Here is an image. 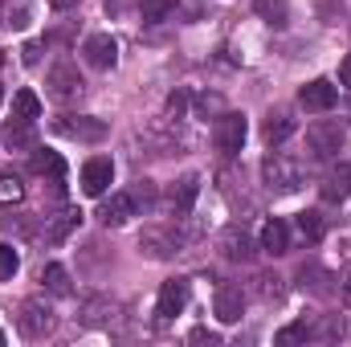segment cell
<instances>
[{
	"label": "cell",
	"instance_id": "cell-1",
	"mask_svg": "<svg viewBox=\"0 0 351 347\" xmlns=\"http://www.w3.org/2000/svg\"><path fill=\"white\" fill-rule=\"evenodd\" d=\"M53 323H58V315H53V307H49L45 298H25V302H21L16 327H21L25 339H45V335L53 331Z\"/></svg>",
	"mask_w": 351,
	"mask_h": 347
},
{
	"label": "cell",
	"instance_id": "cell-39",
	"mask_svg": "<svg viewBox=\"0 0 351 347\" xmlns=\"http://www.w3.org/2000/svg\"><path fill=\"white\" fill-rule=\"evenodd\" d=\"M339 290H343V302L351 307V270L343 274V282H339Z\"/></svg>",
	"mask_w": 351,
	"mask_h": 347
},
{
	"label": "cell",
	"instance_id": "cell-43",
	"mask_svg": "<svg viewBox=\"0 0 351 347\" xmlns=\"http://www.w3.org/2000/svg\"><path fill=\"white\" fill-rule=\"evenodd\" d=\"M0 62H4V53H0Z\"/></svg>",
	"mask_w": 351,
	"mask_h": 347
},
{
	"label": "cell",
	"instance_id": "cell-21",
	"mask_svg": "<svg viewBox=\"0 0 351 347\" xmlns=\"http://www.w3.org/2000/svg\"><path fill=\"white\" fill-rule=\"evenodd\" d=\"M262 135H265V143H269V147H278V143H286V139L294 135V119H290L286 110H274V115L265 119Z\"/></svg>",
	"mask_w": 351,
	"mask_h": 347
},
{
	"label": "cell",
	"instance_id": "cell-7",
	"mask_svg": "<svg viewBox=\"0 0 351 347\" xmlns=\"http://www.w3.org/2000/svg\"><path fill=\"white\" fill-rule=\"evenodd\" d=\"M135 213H139V204H135L131 192H110V196L102 200V208H98V221H102L106 229H119V225H127Z\"/></svg>",
	"mask_w": 351,
	"mask_h": 347
},
{
	"label": "cell",
	"instance_id": "cell-29",
	"mask_svg": "<svg viewBox=\"0 0 351 347\" xmlns=\"http://www.w3.org/2000/svg\"><path fill=\"white\" fill-rule=\"evenodd\" d=\"M114 319V302H106V298H90L86 302V323H110Z\"/></svg>",
	"mask_w": 351,
	"mask_h": 347
},
{
	"label": "cell",
	"instance_id": "cell-20",
	"mask_svg": "<svg viewBox=\"0 0 351 347\" xmlns=\"http://www.w3.org/2000/svg\"><path fill=\"white\" fill-rule=\"evenodd\" d=\"M41 119V98L33 90H16L12 94V123H37Z\"/></svg>",
	"mask_w": 351,
	"mask_h": 347
},
{
	"label": "cell",
	"instance_id": "cell-5",
	"mask_svg": "<svg viewBox=\"0 0 351 347\" xmlns=\"http://www.w3.org/2000/svg\"><path fill=\"white\" fill-rule=\"evenodd\" d=\"M49 94L62 98V102H70V98L82 94V74H78V66L70 58H62V62L49 66Z\"/></svg>",
	"mask_w": 351,
	"mask_h": 347
},
{
	"label": "cell",
	"instance_id": "cell-17",
	"mask_svg": "<svg viewBox=\"0 0 351 347\" xmlns=\"http://www.w3.org/2000/svg\"><path fill=\"white\" fill-rule=\"evenodd\" d=\"M319 192H323V200H331V204L348 200L351 196V164H335V168H327L323 184H319Z\"/></svg>",
	"mask_w": 351,
	"mask_h": 347
},
{
	"label": "cell",
	"instance_id": "cell-30",
	"mask_svg": "<svg viewBox=\"0 0 351 347\" xmlns=\"http://www.w3.org/2000/svg\"><path fill=\"white\" fill-rule=\"evenodd\" d=\"M302 339H315V335H311V327H306V319H302V323H294V327H282V331L274 335V344H278V347L302 344Z\"/></svg>",
	"mask_w": 351,
	"mask_h": 347
},
{
	"label": "cell",
	"instance_id": "cell-26",
	"mask_svg": "<svg viewBox=\"0 0 351 347\" xmlns=\"http://www.w3.org/2000/svg\"><path fill=\"white\" fill-rule=\"evenodd\" d=\"M172 12H176V0H143V4H139L143 25H164Z\"/></svg>",
	"mask_w": 351,
	"mask_h": 347
},
{
	"label": "cell",
	"instance_id": "cell-24",
	"mask_svg": "<svg viewBox=\"0 0 351 347\" xmlns=\"http://www.w3.org/2000/svg\"><path fill=\"white\" fill-rule=\"evenodd\" d=\"M41 282H45V290L49 294H58V298H70L74 294V282H70V274H66V265H45V274H41Z\"/></svg>",
	"mask_w": 351,
	"mask_h": 347
},
{
	"label": "cell",
	"instance_id": "cell-3",
	"mask_svg": "<svg viewBox=\"0 0 351 347\" xmlns=\"http://www.w3.org/2000/svg\"><path fill=\"white\" fill-rule=\"evenodd\" d=\"M306 143H311V156H315V160H331V156L343 152L348 131H343L339 123H331V119H319V123L306 127Z\"/></svg>",
	"mask_w": 351,
	"mask_h": 347
},
{
	"label": "cell",
	"instance_id": "cell-23",
	"mask_svg": "<svg viewBox=\"0 0 351 347\" xmlns=\"http://www.w3.org/2000/svg\"><path fill=\"white\" fill-rule=\"evenodd\" d=\"M82 221V213H74V208H66V213H58V217H49V225H45V241H66L70 237V229Z\"/></svg>",
	"mask_w": 351,
	"mask_h": 347
},
{
	"label": "cell",
	"instance_id": "cell-36",
	"mask_svg": "<svg viewBox=\"0 0 351 347\" xmlns=\"http://www.w3.org/2000/svg\"><path fill=\"white\" fill-rule=\"evenodd\" d=\"M41 62V41H29L25 45V66H37Z\"/></svg>",
	"mask_w": 351,
	"mask_h": 347
},
{
	"label": "cell",
	"instance_id": "cell-28",
	"mask_svg": "<svg viewBox=\"0 0 351 347\" xmlns=\"http://www.w3.org/2000/svg\"><path fill=\"white\" fill-rule=\"evenodd\" d=\"M25 200V184L16 172H0V204H16Z\"/></svg>",
	"mask_w": 351,
	"mask_h": 347
},
{
	"label": "cell",
	"instance_id": "cell-33",
	"mask_svg": "<svg viewBox=\"0 0 351 347\" xmlns=\"http://www.w3.org/2000/svg\"><path fill=\"white\" fill-rule=\"evenodd\" d=\"M184 110H188V94L176 90L172 98H168V119H184Z\"/></svg>",
	"mask_w": 351,
	"mask_h": 347
},
{
	"label": "cell",
	"instance_id": "cell-6",
	"mask_svg": "<svg viewBox=\"0 0 351 347\" xmlns=\"http://www.w3.org/2000/svg\"><path fill=\"white\" fill-rule=\"evenodd\" d=\"M180 233L176 229H164V225H152V229H143V237H139V250L147 254V258L156 261H168L172 254H180Z\"/></svg>",
	"mask_w": 351,
	"mask_h": 347
},
{
	"label": "cell",
	"instance_id": "cell-4",
	"mask_svg": "<svg viewBox=\"0 0 351 347\" xmlns=\"http://www.w3.org/2000/svg\"><path fill=\"white\" fill-rule=\"evenodd\" d=\"M245 135H250V123H245V115H237V110H225V115L217 119V127H213V143H217L221 156H237L241 143H245Z\"/></svg>",
	"mask_w": 351,
	"mask_h": 347
},
{
	"label": "cell",
	"instance_id": "cell-40",
	"mask_svg": "<svg viewBox=\"0 0 351 347\" xmlns=\"http://www.w3.org/2000/svg\"><path fill=\"white\" fill-rule=\"evenodd\" d=\"M49 4H53V8H74L78 0H49Z\"/></svg>",
	"mask_w": 351,
	"mask_h": 347
},
{
	"label": "cell",
	"instance_id": "cell-9",
	"mask_svg": "<svg viewBox=\"0 0 351 347\" xmlns=\"http://www.w3.org/2000/svg\"><path fill=\"white\" fill-rule=\"evenodd\" d=\"M82 58H86V66H94V70H110L119 62V45H114L110 33H90L86 45H82Z\"/></svg>",
	"mask_w": 351,
	"mask_h": 347
},
{
	"label": "cell",
	"instance_id": "cell-32",
	"mask_svg": "<svg viewBox=\"0 0 351 347\" xmlns=\"http://www.w3.org/2000/svg\"><path fill=\"white\" fill-rule=\"evenodd\" d=\"M16 265H21L16 250H12V246H0V282H4V278H12V274H16Z\"/></svg>",
	"mask_w": 351,
	"mask_h": 347
},
{
	"label": "cell",
	"instance_id": "cell-22",
	"mask_svg": "<svg viewBox=\"0 0 351 347\" xmlns=\"http://www.w3.org/2000/svg\"><path fill=\"white\" fill-rule=\"evenodd\" d=\"M4 143H8L12 152H33V147H37V131H33V123H8Z\"/></svg>",
	"mask_w": 351,
	"mask_h": 347
},
{
	"label": "cell",
	"instance_id": "cell-12",
	"mask_svg": "<svg viewBox=\"0 0 351 347\" xmlns=\"http://www.w3.org/2000/svg\"><path fill=\"white\" fill-rule=\"evenodd\" d=\"M58 131L70 135V139H78V143H98V139H106V123H102V119H74V115H66V119H58Z\"/></svg>",
	"mask_w": 351,
	"mask_h": 347
},
{
	"label": "cell",
	"instance_id": "cell-13",
	"mask_svg": "<svg viewBox=\"0 0 351 347\" xmlns=\"http://www.w3.org/2000/svg\"><path fill=\"white\" fill-rule=\"evenodd\" d=\"M184 307H188V282H180V278L164 282L160 286V298H156V315L160 319H176Z\"/></svg>",
	"mask_w": 351,
	"mask_h": 347
},
{
	"label": "cell",
	"instance_id": "cell-34",
	"mask_svg": "<svg viewBox=\"0 0 351 347\" xmlns=\"http://www.w3.org/2000/svg\"><path fill=\"white\" fill-rule=\"evenodd\" d=\"M258 282H262V298H278V294H282V286H278L282 278H278V274H262Z\"/></svg>",
	"mask_w": 351,
	"mask_h": 347
},
{
	"label": "cell",
	"instance_id": "cell-27",
	"mask_svg": "<svg viewBox=\"0 0 351 347\" xmlns=\"http://www.w3.org/2000/svg\"><path fill=\"white\" fill-rule=\"evenodd\" d=\"M0 25H4V29H25V25H29V4H25V0H16V4L4 0V4H0Z\"/></svg>",
	"mask_w": 351,
	"mask_h": 347
},
{
	"label": "cell",
	"instance_id": "cell-38",
	"mask_svg": "<svg viewBox=\"0 0 351 347\" xmlns=\"http://www.w3.org/2000/svg\"><path fill=\"white\" fill-rule=\"evenodd\" d=\"M339 86H351V53L339 62Z\"/></svg>",
	"mask_w": 351,
	"mask_h": 347
},
{
	"label": "cell",
	"instance_id": "cell-37",
	"mask_svg": "<svg viewBox=\"0 0 351 347\" xmlns=\"http://www.w3.org/2000/svg\"><path fill=\"white\" fill-rule=\"evenodd\" d=\"M131 196H135V204H139V200H143V204H152V196H156V188H152V184L143 180V184H139V188H135Z\"/></svg>",
	"mask_w": 351,
	"mask_h": 347
},
{
	"label": "cell",
	"instance_id": "cell-8",
	"mask_svg": "<svg viewBox=\"0 0 351 347\" xmlns=\"http://www.w3.org/2000/svg\"><path fill=\"white\" fill-rule=\"evenodd\" d=\"M213 311L221 323H237L245 315V290L237 282H221L217 286V298H213Z\"/></svg>",
	"mask_w": 351,
	"mask_h": 347
},
{
	"label": "cell",
	"instance_id": "cell-2",
	"mask_svg": "<svg viewBox=\"0 0 351 347\" xmlns=\"http://www.w3.org/2000/svg\"><path fill=\"white\" fill-rule=\"evenodd\" d=\"M262 180L269 192H278V196H286V192H298L302 188V168L294 164V160H286V156H265L262 164Z\"/></svg>",
	"mask_w": 351,
	"mask_h": 347
},
{
	"label": "cell",
	"instance_id": "cell-15",
	"mask_svg": "<svg viewBox=\"0 0 351 347\" xmlns=\"http://www.w3.org/2000/svg\"><path fill=\"white\" fill-rule=\"evenodd\" d=\"M221 250H225V258H229V261H250L262 246H254V237H250L241 225H229V229H225V237H221Z\"/></svg>",
	"mask_w": 351,
	"mask_h": 347
},
{
	"label": "cell",
	"instance_id": "cell-16",
	"mask_svg": "<svg viewBox=\"0 0 351 347\" xmlns=\"http://www.w3.org/2000/svg\"><path fill=\"white\" fill-rule=\"evenodd\" d=\"M33 172L45 176V180L62 192V184H66V160H62L58 152H49V147H33Z\"/></svg>",
	"mask_w": 351,
	"mask_h": 347
},
{
	"label": "cell",
	"instance_id": "cell-11",
	"mask_svg": "<svg viewBox=\"0 0 351 347\" xmlns=\"http://www.w3.org/2000/svg\"><path fill=\"white\" fill-rule=\"evenodd\" d=\"M196 196H200V176H180L172 184V192H168V208H172L176 221H184V217L192 213Z\"/></svg>",
	"mask_w": 351,
	"mask_h": 347
},
{
	"label": "cell",
	"instance_id": "cell-31",
	"mask_svg": "<svg viewBox=\"0 0 351 347\" xmlns=\"http://www.w3.org/2000/svg\"><path fill=\"white\" fill-rule=\"evenodd\" d=\"M258 12H262L274 29H282V25H286V4H282V0H258Z\"/></svg>",
	"mask_w": 351,
	"mask_h": 347
},
{
	"label": "cell",
	"instance_id": "cell-18",
	"mask_svg": "<svg viewBox=\"0 0 351 347\" xmlns=\"http://www.w3.org/2000/svg\"><path fill=\"white\" fill-rule=\"evenodd\" d=\"M258 246H262L269 258H282V254L290 250V229H286V221H278V217L265 221L262 225V241H258Z\"/></svg>",
	"mask_w": 351,
	"mask_h": 347
},
{
	"label": "cell",
	"instance_id": "cell-42",
	"mask_svg": "<svg viewBox=\"0 0 351 347\" xmlns=\"http://www.w3.org/2000/svg\"><path fill=\"white\" fill-rule=\"evenodd\" d=\"M0 102H4V90H0Z\"/></svg>",
	"mask_w": 351,
	"mask_h": 347
},
{
	"label": "cell",
	"instance_id": "cell-25",
	"mask_svg": "<svg viewBox=\"0 0 351 347\" xmlns=\"http://www.w3.org/2000/svg\"><path fill=\"white\" fill-rule=\"evenodd\" d=\"M298 233H302L311 246H319V241H323V233H327V221H323V213H315V208L298 213Z\"/></svg>",
	"mask_w": 351,
	"mask_h": 347
},
{
	"label": "cell",
	"instance_id": "cell-41",
	"mask_svg": "<svg viewBox=\"0 0 351 347\" xmlns=\"http://www.w3.org/2000/svg\"><path fill=\"white\" fill-rule=\"evenodd\" d=\"M0 347H4V331H0Z\"/></svg>",
	"mask_w": 351,
	"mask_h": 347
},
{
	"label": "cell",
	"instance_id": "cell-35",
	"mask_svg": "<svg viewBox=\"0 0 351 347\" xmlns=\"http://www.w3.org/2000/svg\"><path fill=\"white\" fill-rule=\"evenodd\" d=\"M188 339H192V344H221V335H217V331H208V327H196Z\"/></svg>",
	"mask_w": 351,
	"mask_h": 347
},
{
	"label": "cell",
	"instance_id": "cell-10",
	"mask_svg": "<svg viewBox=\"0 0 351 347\" xmlns=\"http://www.w3.org/2000/svg\"><path fill=\"white\" fill-rule=\"evenodd\" d=\"M110 180H114V164L106 156H94V160L82 164V192L86 196H106Z\"/></svg>",
	"mask_w": 351,
	"mask_h": 347
},
{
	"label": "cell",
	"instance_id": "cell-19",
	"mask_svg": "<svg viewBox=\"0 0 351 347\" xmlns=\"http://www.w3.org/2000/svg\"><path fill=\"white\" fill-rule=\"evenodd\" d=\"M298 286L311 290V294H331V274L323 265H315V261H302L298 265Z\"/></svg>",
	"mask_w": 351,
	"mask_h": 347
},
{
	"label": "cell",
	"instance_id": "cell-14",
	"mask_svg": "<svg viewBox=\"0 0 351 347\" xmlns=\"http://www.w3.org/2000/svg\"><path fill=\"white\" fill-rule=\"evenodd\" d=\"M335 98H339V90L331 86L327 78H315V82H306V86H302V94H298V102H302L306 110H315V115L331 110V106H335Z\"/></svg>",
	"mask_w": 351,
	"mask_h": 347
}]
</instances>
